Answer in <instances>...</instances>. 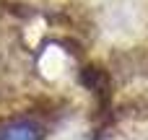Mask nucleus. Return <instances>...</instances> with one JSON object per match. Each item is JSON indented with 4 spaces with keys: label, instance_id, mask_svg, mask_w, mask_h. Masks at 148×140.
I'll list each match as a JSON object with an SVG mask.
<instances>
[{
    "label": "nucleus",
    "instance_id": "obj_1",
    "mask_svg": "<svg viewBox=\"0 0 148 140\" xmlns=\"http://www.w3.org/2000/svg\"><path fill=\"white\" fill-rule=\"evenodd\" d=\"M44 127L29 117H16L0 125V140H42Z\"/></svg>",
    "mask_w": 148,
    "mask_h": 140
}]
</instances>
